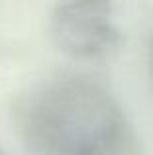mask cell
Instances as JSON below:
<instances>
[{
    "instance_id": "1",
    "label": "cell",
    "mask_w": 153,
    "mask_h": 155,
    "mask_svg": "<svg viewBox=\"0 0 153 155\" xmlns=\"http://www.w3.org/2000/svg\"><path fill=\"white\" fill-rule=\"evenodd\" d=\"M14 122L37 155H128L130 132L120 104L100 83L63 77L18 100Z\"/></svg>"
},
{
    "instance_id": "2",
    "label": "cell",
    "mask_w": 153,
    "mask_h": 155,
    "mask_svg": "<svg viewBox=\"0 0 153 155\" xmlns=\"http://www.w3.org/2000/svg\"><path fill=\"white\" fill-rule=\"evenodd\" d=\"M112 0H61L51 14V38L75 59H98L122 45Z\"/></svg>"
},
{
    "instance_id": "3",
    "label": "cell",
    "mask_w": 153,
    "mask_h": 155,
    "mask_svg": "<svg viewBox=\"0 0 153 155\" xmlns=\"http://www.w3.org/2000/svg\"><path fill=\"white\" fill-rule=\"evenodd\" d=\"M149 75H151V83H153V41H151V49H149Z\"/></svg>"
}]
</instances>
